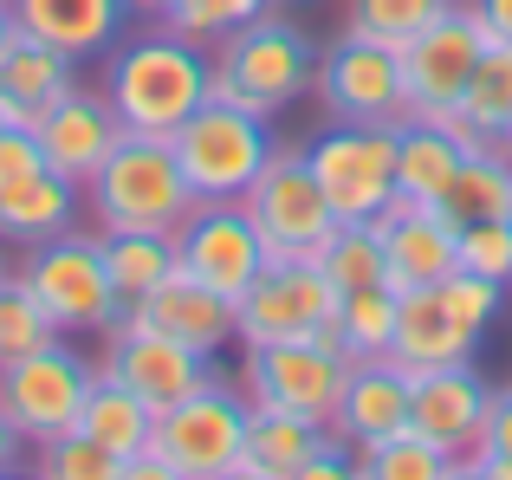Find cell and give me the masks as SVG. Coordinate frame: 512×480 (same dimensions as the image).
Masks as SVG:
<instances>
[{"label": "cell", "instance_id": "3", "mask_svg": "<svg viewBox=\"0 0 512 480\" xmlns=\"http://www.w3.org/2000/svg\"><path fill=\"white\" fill-rule=\"evenodd\" d=\"M201 195L188 189L169 137H137L124 130L104 169L85 182V215L98 234H175L195 215Z\"/></svg>", "mask_w": 512, "mask_h": 480}, {"label": "cell", "instance_id": "38", "mask_svg": "<svg viewBox=\"0 0 512 480\" xmlns=\"http://www.w3.org/2000/svg\"><path fill=\"white\" fill-rule=\"evenodd\" d=\"M461 474L467 480H512V383H506V390H493L487 429H480V442L467 448Z\"/></svg>", "mask_w": 512, "mask_h": 480}, {"label": "cell", "instance_id": "49", "mask_svg": "<svg viewBox=\"0 0 512 480\" xmlns=\"http://www.w3.org/2000/svg\"><path fill=\"white\" fill-rule=\"evenodd\" d=\"M506 221H512V215H506Z\"/></svg>", "mask_w": 512, "mask_h": 480}, {"label": "cell", "instance_id": "27", "mask_svg": "<svg viewBox=\"0 0 512 480\" xmlns=\"http://www.w3.org/2000/svg\"><path fill=\"white\" fill-rule=\"evenodd\" d=\"M78 429H85L91 442H104L117 461H137L143 448H150V435H156V409L143 403L137 390H124L117 377H104V370H98L85 409H78Z\"/></svg>", "mask_w": 512, "mask_h": 480}, {"label": "cell", "instance_id": "46", "mask_svg": "<svg viewBox=\"0 0 512 480\" xmlns=\"http://www.w3.org/2000/svg\"><path fill=\"white\" fill-rule=\"evenodd\" d=\"M506 156H512V137H506Z\"/></svg>", "mask_w": 512, "mask_h": 480}, {"label": "cell", "instance_id": "40", "mask_svg": "<svg viewBox=\"0 0 512 480\" xmlns=\"http://www.w3.org/2000/svg\"><path fill=\"white\" fill-rule=\"evenodd\" d=\"M46 169V150H39V137L26 124H0V195L20 189L26 176H39Z\"/></svg>", "mask_w": 512, "mask_h": 480}, {"label": "cell", "instance_id": "26", "mask_svg": "<svg viewBox=\"0 0 512 480\" xmlns=\"http://www.w3.org/2000/svg\"><path fill=\"white\" fill-rule=\"evenodd\" d=\"M461 137L441 124H428V117H402L396 124V195H409V202H441L454 182V169H461Z\"/></svg>", "mask_w": 512, "mask_h": 480}, {"label": "cell", "instance_id": "28", "mask_svg": "<svg viewBox=\"0 0 512 480\" xmlns=\"http://www.w3.org/2000/svg\"><path fill=\"white\" fill-rule=\"evenodd\" d=\"M441 215L454 228H467V221H506L512 215V156L506 150H467L448 195H441Z\"/></svg>", "mask_w": 512, "mask_h": 480}, {"label": "cell", "instance_id": "13", "mask_svg": "<svg viewBox=\"0 0 512 480\" xmlns=\"http://www.w3.org/2000/svg\"><path fill=\"white\" fill-rule=\"evenodd\" d=\"M266 260H273V247H266V234L253 228V215L240 202H195V215L175 228V266L234 305L266 273Z\"/></svg>", "mask_w": 512, "mask_h": 480}, {"label": "cell", "instance_id": "24", "mask_svg": "<svg viewBox=\"0 0 512 480\" xmlns=\"http://www.w3.org/2000/svg\"><path fill=\"white\" fill-rule=\"evenodd\" d=\"M78 208H85V189L65 182L59 169H39V176L20 182V189L0 195V240L26 253V247H39V240L78 228Z\"/></svg>", "mask_w": 512, "mask_h": 480}, {"label": "cell", "instance_id": "8", "mask_svg": "<svg viewBox=\"0 0 512 480\" xmlns=\"http://www.w3.org/2000/svg\"><path fill=\"white\" fill-rule=\"evenodd\" d=\"M240 383H247V403L286 409V416H305V422H325L331 429V416H338V403H344V383H350V357L325 338L247 344Z\"/></svg>", "mask_w": 512, "mask_h": 480}, {"label": "cell", "instance_id": "12", "mask_svg": "<svg viewBox=\"0 0 512 480\" xmlns=\"http://www.w3.org/2000/svg\"><path fill=\"white\" fill-rule=\"evenodd\" d=\"M305 163L338 221H376L396 202V124H325L305 143Z\"/></svg>", "mask_w": 512, "mask_h": 480}, {"label": "cell", "instance_id": "25", "mask_svg": "<svg viewBox=\"0 0 512 480\" xmlns=\"http://www.w3.org/2000/svg\"><path fill=\"white\" fill-rule=\"evenodd\" d=\"M331 442H338V435H331L325 422L247 403V480H299L305 461H312L318 448H331Z\"/></svg>", "mask_w": 512, "mask_h": 480}, {"label": "cell", "instance_id": "14", "mask_svg": "<svg viewBox=\"0 0 512 480\" xmlns=\"http://www.w3.org/2000/svg\"><path fill=\"white\" fill-rule=\"evenodd\" d=\"M104 377H117L124 390H137L150 409H169L182 396H195L201 383H214V364L188 344H175L169 331L143 325L137 312H124L111 331H104V357H98Z\"/></svg>", "mask_w": 512, "mask_h": 480}, {"label": "cell", "instance_id": "1", "mask_svg": "<svg viewBox=\"0 0 512 480\" xmlns=\"http://www.w3.org/2000/svg\"><path fill=\"white\" fill-rule=\"evenodd\" d=\"M104 98H111L117 124L137 137H175L208 104V46H188L169 26L143 39H117L104 59Z\"/></svg>", "mask_w": 512, "mask_h": 480}, {"label": "cell", "instance_id": "7", "mask_svg": "<svg viewBox=\"0 0 512 480\" xmlns=\"http://www.w3.org/2000/svg\"><path fill=\"white\" fill-rule=\"evenodd\" d=\"M240 208H247L253 228L266 234L273 260H318V253L331 247V234H338V208H331V195L318 189L305 150H286V143H279L273 163L253 176V189L240 195Z\"/></svg>", "mask_w": 512, "mask_h": 480}, {"label": "cell", "instance_id": "21", "mask_svg": "<svg viewBox=\"0 0 512 480\" xmlns=\"http://www.w3.org/2000/svg\"><path fill=\"white\" fill-rule=\"evenodd\" d=\"M402 429H409V370H402L396 357H363V364H350V383H344L338 416H331V435L357 455V448H376Z\"/></svg>", "mask_w": 512, "mask_h": 480}, {"label": "cell", "instance_id": "47", "mask_svg": "<svg viewBox=\"0 0 512 480\" xmlns=\"http://www.w3.org/2000/svg\"><path fill=\"white\" fill-rule=\"evenodd\" d=\"M279 7H292V0H279Z\"/></svg>", "mask_w": 512, "mask_h": 480}, {"label": "cell", "instance_id": "23", "mask_svg": "<svg viewBox=\"0 0 512 480\" xmlns=\"http://www.w3.org/2000/svg\"><path fill=\"white\" fill-rule=\"evenodd\" d=\"M13 20H20V33L46 39V46L72 52V59L85 65V59H98V52H111L117 39H124L130 7L124 0H13Z\"/></svg>", "mask_w": 512, "mask_h": 480}, {"label": "cell", "instance_id": "19", "mask_svg": "<svg viewBox=\"0 0 512 480\" xmlns=\"http://www.w3.org/2000/svg\"><path fill=\"white\" fill-rule=\"evenodd\" d=\"M487 331L448 299V286H415V292H396V364L409 370H435V364H461V357L480 351Z\"/></svg>", "mask_w": 512, "mask_h": 480}, {"label": "cell", "instance_id": "34", "mask_svg": "<svg viewBox=\"0 0 512 480\" xmlns=\"http://www.w3.org/2000/svg\"><path fill=\"white\" fill-rule=\"evenodd\" d=\"M318 266H325V279L338 292L383 286V234H376V221H338V234L318 253Z\"/></svg>", "mask_w": 512, "mask_h": 480}, {"label": "cell", "instance_id": "44", "mask_svg": "<svg viewBox=\"0 0 512 480\" xmlns=\"http://www.w3.org/2000/svg\"><path fill=\"white\" fill-rule=\"evenodd\" d=\"M13 33H20V20H13V0H0V52L13 46Z\"/></svg>", "mask_w": 512, "mask_h": 480}, {"label": "cell", "instance_id": "48", "mask_svg": "<svg viewBox=\"0 0 512 480\" xmlns=\"http://www.w3.org/2000/svg\"><path fill=\"white\" fill-rule=\"evenodd\" d=\"M0 124H7V117H0Z\"/></svg>", "mask_w": 512, "mask_h": 480}, {"label": "cell", "instance_id": "6", "mask_svg": "<svg viewBox=\"0 0 512 480\" xmlns=\"http://www.w3.org/2000/svg\"><path fill=\"white\" fill-rule=\"evenodd\" d=\"M175 163H182L188 189L201 195V202H240V195L253 189V176H260L266 163H273V117H253L240 111V104H195V117H188L182 130H175Z\"/></svg>", "mask_w": 512, "mask_h": 480}, {"label": "cell", "instance_id": "43", "mask_svg": "<svg viewBox=\"0 0 512 480\" xmlns=\"http://www.w3.org/2000/svg\"><path fill=\"white\" fill-rule=\"evenodd\" d=\"M124 7H130V20H163L175 0H124Z\"/></svg>", "mask_w": 512, "mask_h": 480}, {"label": "cell", "instance_id": "45", "mask_svg": "<svg viewBox=\"0 0 512 480\" xmlns=\"http://www.w3.org/2000/svg\"><path fill=\"white\" fill-rule=\"evenodd\" d=\"M13 273V266H7V240H0V279H7Z\"/></svg>", "mask_w": 512, "mask_h": 480}, {"label": "cell", "instance_id": "29", "mask_svg": "<svg viewBox=\"0 0 512 480\" xmlns=\"http://www.w3.org/2000/svg\"><path fill=\"white\" fill-rule=\"evenodd\" d=\"M461 117L487 150H506V137H512V46L487 39V52H480L474 78L461 91Z\"/></svg>", "mask_w": 512, "mask_h": 480}, {"label": "cell", "instance_id": "32", "mask_svg": "<svg viewBox=\"0 0 512 480\" xmlns=\"http://www.w3.org/2000/svg\"><path fill=\"white\" fill-rule=\"evenodd\" d=\"M338 351L350 357V364L396 351V292L389 286L344 292V305H338Z\"/></svg>", "mask_w": 512, "mask_h": 480}, {"label": "cell", "instance_id": "42", "mask_svg": "<svg viewBox=\"0 0 512 480\" xmlns=\"http://www.w3.org/2000/svg\"><path fill=\"white\" fill-rule=\"evenodd\" d=\"M20 429H13V422H7V409H0V474H13V468H20Z\"/></svg>", "mask_w": 512, "mask_h": 480}, {"label": "cell", "instance_id": "10", "mask_svg": "<svg viewBox=\"0 0 512 480\" xmlns=\"http://www.w3.org/2000/svg\"><path fill=\"white\" fill-rule=\"evenodd\" d=\"M338 305L344 292L325 279L318 260H266V273L234 305L240 351L247 344H286V338H325L338 344Z\"/></svg>", "mask_w": 512, "mask_h": 480}, {"label": "cell", "instance_id": "22", "mask_svg": "<svg viewBox=\"0 0 512 480\" xmlns=\"http://www.w3.org/2000/svg\"><path fill=\"white\" fill-rule=\"evenodd\" d=\"M65 91H78V59L72 52L46 46V39H33V33H13V46L0 52V117L33 130Z\"/></svg>", "mask_w": 512, "mask_h": 480}, {"label": "cell", "instance_id": "5", "mask_svg": "<svg viewBox=\"0 0 512 480\" xmlns=\"http://www.w3.org/2000/svg\"><path fill=\"white\" fill-rule=\"evenodd\" d=\"M150 448L163 455L169 480H247V396L221 377L195 396L156 409Z\"/></svg>", "mask_w": 512, "mask_h": 480}, {"label": "cell", "instance_id": "9", "mask_svg": "<svg viewBox=\"0 0 512 480\" xmlns=\"http://www.w3.org/2000/svg\"><path fill=\"white\" fill-rule=\"evenodd\" d=\"M312 98L325 104L331 124H402L409 117V85H402V46L344 33L318 46Z\"/></svg>", "mask_w": 512, "mask_h": 480}, {"label": "cell", "instance_id": "39", "mask_svg": "<svg viewBox=\"0 0 512 480\" xmlns=\"http://www.w3.org/2000/svg\"><path fill=\"white\" fill-rule=\"evenodd\" d=\"M461 273H480L512 292V221H467L461 228Z\"/></svg>", "mask_w": 512, "mask_h": 480}, {"label": "cell", "instance_id": "2", "mask_svg": "<svg viewBox=\"0 0 512 480\" xmlns=\"http://www.w3.org/2000/svg\"><path fill=\"white\" fill-rule=\"evenodd\" d=\"M312 78H318V39L279 7L234 26L208 52V98L240 104L253 117H279L286 104H299L312 91Z\"/></svg>", "mask_w": 512, "mask_h": 480}, {"label": "cell", "instance_id": "33", "mask_svg": "<svg viewBox=\"0 0 512 480\" xmlns=\"http://www.w3.org/2000/svg\"><path fill=\"white\" fill-rule=\"evenodd\" d=\"M52 338H65V331L52 325V312L33 299V286H26L20 273H7V279H0V364L46 351Z\"/></svg>", "mask_w": 512, "mask_h": 480}, {"label": "cell", "instance_id": "20", "mask_svg": "<svg viewBox=\"0 0 512 480\" xmlns=\"http://www.w3.org/2000/svg\"><path fill=\"white\" fill-rule=\"evenodd\" d=\"M130 312L143 318V325H156V331H169L175 344H188V351H201V357H221L227 344H240V318H234V299H221L214 286H201L195 273H175L163 279V286L150 292L143 305H130Z\"/></svg>", "mask_w": 512, "mask_h": 480}, {"label": "cell", "instance_id": "41", "mask_svg": "<svg viewBox=\"0 0 512 480\" xmlns=\"http://www.w3.org/2000/svg\"><path fill=\"white\" fill-rule=\"evenodd\" d=\"M474 13H480L493 46H512V0H474Z\"/></svg>", "mask_w": 512, "mask_h": 480}, {"label": "cell", "instance_id": "37", "mask_svg": "<svg viewBox=\"0 0 512 480\" xmlns=\"http://www.w3.org/2000/svg\"><path fill=\"white\" fill-rule=\"evenodd\" d=\"M454 0H350V33L383 39V46H409L428 20H441Z\"/></svg>", "mask_w": 512, "mask_h": 480}, {"label": "cell", "instance_id": "18", "mask_svg": "<svg viewBox=\"0 0 512 480\" xmlns=\"http://www.w3.org/2000/svg\"><path fill=\"white\" fill-rule=\"evenodd\" d=\"M33 137H39V150H46V169H59L65 182L85 189V182L104 169V156L124 143V124H117V111H111L104 91L78 85V91H65V98L39 117Z\"/></svg>", "mask_w": 512, "mask_h": 480}, {"label": "cell", "instance_id": "16", "mask_svg": "<svg viewBox=\"0 0 512 480\" xmlns=\"http://www.w3.org/2000/svg\"><path fill=\"white\" fill-rule=\"evenodd\" d=\"M383 234V286L389 292H415V286H441L448 273H461V228L441 215V202H396L376 215Z\"/></svg>", "mask_w": 512, "mask_h": 480}, {"label": "cell", "instance_id": "15", "mask_svg": "<svg viewBox=\"0 0 512 480\" xmlns=\"http://www.w3.org/2000/svg\"><path fill=\"white\" fill-rule=\"evenodd\" d=\"M480 52H487V26H480L474 0H454L441 20H428L422 33L402 46V85H409V117L448 111L461 104L467 78H474Z\"/></svg>", "mask_w": 512, "mask_h": 480}, {"label": "cell", "instance_id": "31", "mask_svg": "<svg viewBox=\"0 0 512 480\" xmlns=\"http://www.w3.org/2000/svg\"><path fill=\"white\" fill-rule=\"evenodd\" d=\"M350 461H357L363 480H461V461L448 448H435L422 429H402L376 448H357Z\"/></svg>", "mask_w": 512, "mask_h": 480}, {"label": "cell", "instance_id": "4", "mask_svg": "<svg viewBox=\"0 0 512 480\" xmlns=\"http://www.w3.org/2000/svg\"><path fill=\"white\" fill-rule=\"evenodd\" d=\"M13 273L33 286V299L52 312V325L65 331V338H104V331L124 318V299H117L111 286V266H104V234H52L39 240V247H26V260L13 266Z\"/></svg>", "mask_w": 512, "mask_h": 480}, {"label": "cell", "instance_id": "35", "mask_svg": "<svg viewBox=\"0 0 512 480\" xmlns=\"http://www.w3.org/2000/svg\"><path fill=\"white\" fill-rule=\"evenodd\" d=\"M266 7H279V0H175L156 26H169V33L188 39V46H221L234 26L260 20Z\"/></svg>", "mask_w": 512, "mask_h": 480}, {"label": "cell", "instance_id": "36", "mask_svg": "<svg viewBox=\"0 0 512 480\" xmlns=\"http://www.w3.org/2000/svg\"><path fill=\"white\" fill-rule=\"evenodd\" d=\"M33 474L39 480H124V461L104 442H91L85 429H65L33 448Z\"/></svg>", "mask_w": 512, "mask_h": 480}, {"label": "cell", "instance_id": "17", "mask_svg": "<svg viewBox=\"0 0 512 480\" xmlns=\"http://www.w3.org/2000/svg\"><path fill=\"white\" fill-rule=\"evenodd\" d=\"M487 409H493V383L480 377L474 357L415 370V377H409V429H422L428 442L448 448L454 461H467V448L480 442Z\"/></svg>", "mask_w": 512, "mask_h": 480}, {"label": "cell", "instance_id": "30", "mask_svg": "<svg viewBox=\"0 0 512 480\" xmlns=\"http://www.w3.org/2000/svg\"><path fill=\"white\" fill-rule=\"evenodd\" d=\"M104 266H111V286L130 312L175 273V234H104Z\"/></svg>", "mask_w": 512, "mask_h": 480}, {"label": "cell", "instance_id": "11", "mask_svg": "<svg viewBox=\"0 0 512 480\" xmlns=\"http://www.w3.org/2000/svg\"><path fill=\"white\" fill-rule=\"evenodd\" d=\"M91 383H98V364L78 357L65 338H52L46 351L0 364V409H7V422L20 429V442L39 448V442H52V435L78 429V409H85Z\"/></svg>", "mask_w": 512, "mask_h": 480}]
</instances>
